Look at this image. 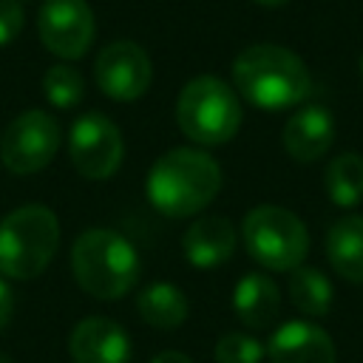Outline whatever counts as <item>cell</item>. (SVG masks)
<instances>
[{"label":"cell","instance_id":"obj_1","mask_svg":"<svg viewBox=\"0 0 363 363\" xmlns=\"http://www.w3.org/2000/svg\"><path fill=\"white\" fill-rule=\"evenodd\" d=\"M221 190L218 162L196 147H173L159 156L147 173V199L150 204L170 216L184 218L204 210Z\"/></svg>","mask_w":363,"mask_h":363},{"label":"cell","instance_id":"obj_2","mask_svg":"<svg viewBox=\"0 0 363 363\" xmlns=\"http://www.w3.org/2000/svg\"><path fill=\"white\" fill-rule=\"evenodd\" d=\"M233 82L247 102L264 111H284L303 102L312 85L303 60L272 43L244 48L233 62Z\"/></svg>","mask_w":363,"mask_h":363},{"label":"cell","instance_id":"obj_3","mask_svg":"<svg viewBox=\"0 0 363 363\" xmlns=\"http://www.w3.org/2000/svg\"><path fill=\"white\" fill-rule=\"evenodd\" d=\"M71 269L88 295L113 301L133 289L139 278V255L122 233L94 227L74 241Z\"/></svg>","mask_w":363,"mask_h":363},{"label":"cell","instance_id":"obj_4","mask_svg":"<svg viewBox=\"0 0 363 363\" xmlns=\"http://www.w3.org/2000/svg\"><path fill=\"white\" fill-rule=\"evenodd\" d=\"M60 247V221L45 204H23L0 221V272L6 278H37Z\"/></svg>","mask_w":363,"mask_h":363},{"label":"cell","instance_id":"obj_5","mask_svg":"<svg viewBox=\"0 0 363 363\" xmlns=\"http://www.w3.org/2000/svg\"><path fill=\"white\" fill-rule=\"evenodd\" d=\"M176 122L199 145H224L241 128V102L224 79L213 74L193 77L179 94Z\"/></svg>","mask_w":363,"mask_h":363},{"label":"cell","instance_id":"obj_6","mask_svg":"<svg viewBox=\"0 0 363 363\" xmlns=\"http://www.w3.org/2000/svg\"><path fill=\"white\" fill-rule=\"evenodd\" d=\"M247 252L267 269H295L306 258L309 233L303 221L278 204H261L244 216L241 224Z\"/></svg>","mask_w":363,"mask_h":363},{"label":"cell","instance_id":"obj_7","mask_svg":"<svg viewBox=\"0 0 363 363\" xmlns=\"http://www.w3.org/2000/svg\"><path fill=\"white\" fill-rule=\"evenodd\" d=\"M62 142L57 119L45 111H26L14 116L0 136V162L17 176L37 173L51 164Z\"/></svg>","mask_w":363,"mask_h":363},{"label":"cell","instance_id":"obj_8","mask_svg":"<svg viewBox=\"0 0 363 363\" xmlns=\"http://www.w3.org/2000/svg\"><path fill=\"white\" fill-rule=\"evenodd\" d=\"M68 153H71V162L79 176L94 179V182L108 179L122 164V153H125L122 133L105 113H99V111L82 113L71 125Z\"/></svg>","mask_w":363,"mask_h":363},{"label":"cell","instance_id":"obj_9","mask_svg":"<svg viewBox=\"0 0 363 363\" xmlns=\"http://www.w3.org/2000/svg\"><path fill=\"white\" fill-rule=\"evenodd\" d=\"M43 45L62 60H79L94 43V11L85 0H45L37 14Z\"/></svg>","mask_w":363,"mask_h":363},{"label":"cell","instance_id":"obj_10","mask_svg":"<svg viewBox=\"0 0 363 363\" xmlns=\"http://www.w3.org/2000/svg\"><path fill=\"white\" fill-rule=\"evenodd\" d=\"M94 79L105 96L116 102H133L150 88L153 65L142 45L116 40L99 51L94 62Z\"/></svg>","mask_w":363,"mask_h":363},{"label":"cell","instance_id":"obj_11","mask_svg":"<svg viewBox=\"0 0 363 363\" xmlns=\"http://www.w3.org/2000/svg\"><path fill=\"white\" fill-rule=\"evenodd\" d=\"M68 352L74 363H128L130 340L119 323L102 315H91L74 326L68 337Z\"/></svg>","mask_w":363,"mask_h":363},{"label":"cell","instance_id":"obj_12","mask_svg":"<svg viewBox=\"0 0 363 363\" xmlns=\"http://www.w3.org/2000/svg\"><path fill=\"white\" fill-rule=\"evenodd\" d=\"M267 354L272 363H335V343L320 326L289 320L275 329Z\"/></svg>","mask_w":363,"mask_h":363},{"label":"cell","instance_id":"obj_13","mask_svg":"<svg viewBox=\"0 0 363 363\" xmlns=\"http://www.w3.org/2000/svg\"><path fill=\"white\" fill-rule=\"evenodd\" d=\"M335 142V119L320 105L295 111L284 125V147L295 162L320 159Z\"/></svg>","mask_w":363,"mask_h":363},{"label":"cell","instance_id":"obj_14","mask_svg":"<svg viewBox=\"0 0 363 363\" xmlns=\"http://www.w3.org/2000/svg\"><path fill=\"white\" fill-rule=\"evenodd\" d=\"M182 250L193 267H201V269L218 267L235 250V227L230 218L204 216L187 227L182 238Z\"/></svg>","mask_w":363,"mask_h":363},{"label":"cell","instance_id":"obj_15","mask_svg":"<svg viewBox=\"0 0 363 363\" xmlns=\"http://www.w3.org/2000/svg\"><path fill=\"white\" fill-rule=\"evenodd\" d=\"M233 309L238 320L250 329H267L278 318L281 309V295L272 278L264 272H250L235 284L233 292Z\"/></svg>","mask_w":363,"mask_h":363},{"label":"cell","instance_id":"obj_16","mask_svg":"<svg viewBox=\"0 0 363 363\" xmlns=\"http://www.w3.org/2000/svg\"><path fill=\"white\" fill-rule=\"evenodd\" d=\"M326 258L340 278L363 284V216H343L329 227Z\"/></svg>","mask_w":363,"mask_h":363},{"label":"cell","instance_id":"obj_17","mask_svg":"<svg viewBox=\"0 0 363 363\" xmlns=\"http://www.w3.org/2000/svg\"><path fill=\"white\" fill-rule=\"evenodd\" d=\"M136 309L145 323H150L156 329H176L187 318V298L173 284H153V286L142 289Z\"/></svg>","mask_w":363,"mask_h":363},{"label":"cell","instance_id":"obj_18","mask_svg":"<svg viewBox=\"0 0 363 363\" xmlns=\"http://www.w3.org/2000/svg\"><path fill=\"white\" fill-rule=\"evenodd\" d=\"M332 284L315 267H295L289 275V301L309 318H323L332 309Z\"/></svg>","mask_w":363,"mask_h":363},{"label":"cell","instance_id":"obj_19","mask_svg":"<svg viewBox=\"0 0 363 363\" xmlns=\"http://www.w3.org/2000/svg\"><path fill=\"white\" fill-rule=\"evenodd\" d=\"M326 193L337 207H354L363 201V156L340 153L326 167Z\"/></svg>","mask_w":363,"mask_h":363},{"label":"cell","instance_id":"obj_20","mask_svg":"<svg viewBox=\"0 0 363 363\" xmlns=\"http://www.w3.org/2000/svg\"><path fill=\"white\" fill-rule=\"evenodd\" d=\"M43 91L54 108H74L85 96V79L71 65H51L43 77Z\"/></svg>","mask_w":363,"mask_h":363},{"label":"cell","instance_id":"obj_21","mask_svg":"<svg viewBox=\"0 0 363 363\" xmlns=\"http://www.w3.org/2000/svg\"><path fill=\"white\" fill-rule=\"evenodd\" d=\"M261 357H264V346L244 332H230L216 343L218 363H261Z\"/></svg>","mask_w":363,"mask_h":363},{"label":"cell","instance_id":"obj_22","mask_svg":"<svg viewBox=\"0 0 363 363\" xmlns=\"http://www.w3.org/2000/svg\"><path fill=\"white\" fill-rule=\"evenodd\" d=\"M23 28V9L17 0H0V45H9Z\"/></svg>","mask_w":363,"mask_h":363},{"label":"cell","instance_id":"obj_23","mask_svg":"<svg viewBox=\"0 0 363 363\" xmlns=\"http://www.w3.org/2000/svg\"><path fill=\"white\" fill-rule=\"evenodd\" d=\"M11 312H14V298H11L9 284L0 278V329L11 320Z\"/></svg>","mask_w":363,"mask_h":363},{"label":"cell","instance_id":"obj_24","mask_svg":"<svg viewBox=\"0 0 363 363\" xmlns=\"http://www.w3.org/2000/svg\"><path fill=\"white\" fill-rule=\"evenodd\" d=\"M150 363H193L187 354H182V352H173V349H167V352H159Z\"/></svg>","mask_w":363,"mask_h":363},{"label":"cell","instance_id":"obj_25","mask_svg":"<svg viewBox=\"0 0 363 363\" xmlns=\"http://www.w3.org/2000/svg\"><path fill=\"white\" fill-rule=\"evenodd\" d=\"M258 6H264V9H278V6H284V3H289V0H255Z\"/></svg>","mask_w":363,"mask_h":363},{"label":"cell","instance_id":"obj_26","mask_svg":"<svg viewBox=\"0 0 363 363\" xmlns=\"http://www.w3.org/2000/svg\"><path fill=\"white\" fill-rule=\"evenodd\" d=\"M357 68H360V77H363V54H360V62H357Z\"/></svg>","mask_w":363,"mask_h":363}]
</instances>
